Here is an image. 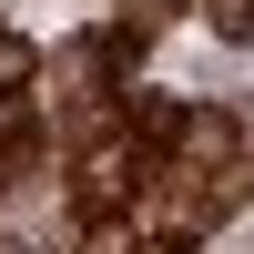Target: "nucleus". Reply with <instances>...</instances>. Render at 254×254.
I'll use <instances>...</instances> for the list:
<instances>
[{"mask_svg": "<svg viewBox=\"0 0 254 254\" xmlns=\"http://www.w3.org/2000/svg\"><path fill=\"white\" fill-rule=\"evenodd\" d=\"M81 254H142V244H132V224H122V214H102L92 234H81Z\"/></svg>", "mask_w": 254, "mask_h": 254, "instance_id": "f257e3e1", "label": "nucleus"}, {"mask_svg": "<svg viewBox=\"0 0 254 254\" xmlns=\"http://www.w3.org/2000/svg\"><path fill=\"white\" fill-rule=\"evenodd\" d=\"M214 31L224 41H254V0H214Z\"/></svg>", "mask_w": 254, "mask_h": 254, "instance_id": "f03ea898", "label": "nucleus"}, {"mask_svg": "<svg viewBox=\"0 0 254 254\" xmlns=\"http://www.w3.org/2000/svg\"><path fill=\"white\" fill-rule=\"evenodd\" d=\"M244 183H254V163H244Z\"/></svg>", "mask_w": 254, "mask_h": 254, "instance_id": "7ed1b4c3", "label": "nucleus"}, {"mask_svg": "<svg viewBox=\"0 0 254 254\" xmlns=\"http://www.w3.org/2000/svg\"><path fill=\"white\" fill-rule=\"evenodd\" d=\"M0 254H10V244H0Z\"/></svg>", "mask_w": 254, "mask_h": 254, "instance_id": "20e7f679", "label": "nucleus"}]
</instances>
